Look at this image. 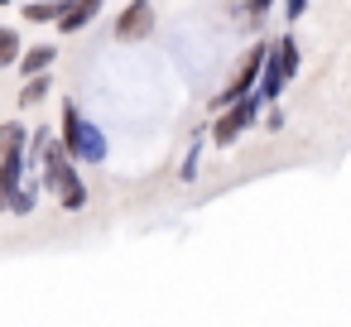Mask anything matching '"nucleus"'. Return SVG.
<instances>
[{"mask_svg": "<svg viewBox=\"0 0 351 327\" xmlns=\"http://www.w3.org/2000/svg\"><path fill=\"white\" fill-rule=\"evenodd\" d=\"M25 154H29V169H39V188L53 193L63 212H82L87 207L92 193H87V183L77 173V159L68 154V145H63L58 130H49V125L29 130V149Z\"/></svg>", "mask_w": 351, "mask_h": 327, "instance_id": "1", "label": "nucleus"}, {"mask_svg": "<svg viewBox=\"0 0 351 327\" xmlns=\"http://www.w3.org/2000/svg\"><path fill=\"white\" fill-rule=\"evenodd\" d=\"M58 135H63V145H68V154H73L77 164H106V159H111V140H106V130H101L97 121H87V116L77 111L73 97L63 101Z\"/></svg>", "mask_w": 351, "mask_h": 327, "instance_id": "2", "label": "nucleus"}, {"mask_svg": "<svg viewBox=\"0 0 351 327\" xmlns=\"http://www.w3.org/2000/svg\"><path fill=\"white\" fill-rule=\"evenodd\" d=\"M260 111H265V97L260 92H250V97H241V101H231V106H221L217 116H212V145L217 149H231L250 125H260Z\"/></svg>", "mask_w": 351, "mask_h": 327, "instance_id": "3", "label": "nucleus"}, {"mask_svg": "<svg viewBox=\"0 0 351 327\" xmlns=\"http://www.w3.org/2000/svg\"><path fill=\"white\" fill-rule=\"evenodd\" d=\"M265 53H269V39H255L236 63H231V77H226V87L217 92V111L221 106H231V101H241V97H250L255 92V82H260V68H265Z\"/></svg>", "mask_w": 351, "mask_h": 327, "instance_id": "4", "label": "nucleus"}, {"mask_svg": "<svg viewBox=\"0 0 351 327\" xmlns=\"http://www.w3.org/2000/svg\"><path fill=\"white\" fill-rule=\"evenodd\" d=\"M154 34V5L149 0H130V5L116 15V39L121 44H140Z\"/></svg>", "mask_w": 351, "mask_h": 327, "instance_id": "5", "label": "nucleus"}, {"mask_svg": "<svg viewBox=\"0 0 351 327\" xmlns=\"http://www.w3.org/2000/svg\"><path fill=\"white\" fill-rule=\"evenodd\" d=\"M106 0H63V15H58V34H82L97 15H101Z\"/></svg>", "mask_w": 351, "mask_h": 327, "instance_id": "6", "label": "nucleus"}, {"mask_svg": "<svg viewBox=\"0 0 351 327\" xmlns=\"http://www.w3.org/2000/svg\"><path fill=\"white\" fill-rule=\"evenodd\" d=\"M284 87H289V73L279 68V58H274V53H265V68H260L255 92H260L265 101H279V97H284Z\"/></svg>", "mask_w": 351, "mask_h": 327, "instance_id": "7", "label": "nucleus"}, {"mask_svg": "<svg viewBox=\"0 0 351 327\" xmlns=\"http://www.w3.org/2000/svg\"><path fill=\"white\" fill-rule=\"evenodd\" d=\"M53 63H58V44H34V49H25V53H20V63H15V68H20L25 77H39V73H49Z\"/></svg>", "mask_w": 351, "mask_h": 327, "instance_id": "8", "label": "nucleus"}, {"mask_svg": "<svg viewBox=\"0 0 351 327\" xmlns=\"http://www.w3.org/2000/svg\"><path fill=\"white\" fill-rule=\"evenodd\" d=\"M29 149V130L20 121H0V159H20Z\"/></svg>", "mask_w": 351, "mask_h": 327, "instance_id": "9", "label": "nucleus"}, {"mask_svg": "<svg viewBox=\"0 0 351 327\" xmlns=\"http://www.w3.org/2000/svg\"><path fill=\"white\" fill-rule=\"evenodd\" d=\"M269 53L279 58V68L289 73V82L298 77V63H303V49H298V39L293 34H279V39H269Z\"/></svg>", "mask_w": 351, "mask_h": 327, "instance_id": "10", "label": "nucleus"}, {"mask_svg": "<svg viewBox=\"0 0 351 327\" xmlns=\"http://www.w3.org/2000/svg\"><path fill=\"white\" fill-rule=\"evenodd\" d=\"M39 207V183H20L5 202H0V212H15V217H29Z\"/></svg>", "mask_w": 351, "mask_h": 327, "instance_id": "11", "label": "nucleus"}, {"mask_svg": "<svg viewBox=\"0 0 351 327\" xmlns=\"http://www.w3.org/2000/svg\"><path fill=\"white\" fill-rule=\"evenodd\" d=\"M20 15H25L29 25H58L63 0H29V5H20Z\"/></svg>", "mask_w": 351, "mask_h": 327, "instance_id": "12", "label": "nucleus"}, {"mask_svg": "<svg viewBox=\"0 0 351 327\" xmlns=\"http://www.w3.org/2000/svg\"><path fill=\"white\" fill-rule=\"evenodd\" d=\"M49 92H53V77H49V73H39V77H25V87H20V106L29 111V106H39Z\"/></svg>", "mask_w": 351, "mask_h": 327, "instance_id": "13", "label": "nucleus"}, {"mask_svg": "<svg viewBox=\"0 0 351 327\" xmlns=\"http://www.w3.org/2000/svg\"><path fill=\"white\" fill-rule=\"evenodd\" d=\"M20 53H25V44H20V29L0 25V68H15V63H20Z\"/></svg>", "mask_w": 351, "mask_h": 327, "instance_id": "14", "label": "nucleus"}, {"mask_svg": "<svg viewBox=\"0 0 351 327\" xmlns=\"http://www.w3.org/2000/svg\"><path fill=\"white\" fill-rule=\"evenodd\" d=\"M260 125H265L269 135H279V130H284V111H279V101H265V111H260Z\"/></svg>", "mask_w": 351, "mask_h": 327, "instance_id": "15", "label": "nucleus"}, {"mask_svg": "<svg viewBox=\"0 0 351 327\" xmlns=\"http://www.w3.org/2000/svg\"><path fill=\"white\" fill-rule=\"evenodd\" d=\"M197 159H202V145H197V140H193V149H188V159H183V169H178V173H183V178H188V183H193V178H197Z\"/></svg>", "mask_w": 351, "mask_h": 327, "instance_id": "16", "label": "nucleus"}, {"mask_svg": "<svg viewBox=\"0 0 351 327\" xmlns=\"http://www.w3.org/2000/svg\"><path fill=\"white\" fill-rule=\"evenodd\" d=\"M274 5H279V0H245V15H250V20H265Z\"/></svg>", "mask_w": 351, "mask_h": 327, "instance_id": "17", "label": "nucleus"}, {"mask_svg": "<svg viewBox=\"0 0 351 327\" xmlns=\"http://www.w3.org/2000/svg\"><path fill=\"white\" fill-rule=\"evenodd\" d=\"M303 15H308V0H284V20L289 25H298Z\"/></svg>", "mask_w": 351, "mask_h": 327, "instance_id": "18", "label": "nucleus"}, {"mask_svg": "<svg viewBox=\"0 0 351 327\" xmlns=\"http://www.w3.org/2000/svg\"><path fill=\"white\" fill-rule=\"evenodd\" d=\"M0 5H10V0H0Z\"/></svg>", "mask_w": 351, "mask_h": 327, "instance_id": "19", "label": "nucleus"}]
</instances>
